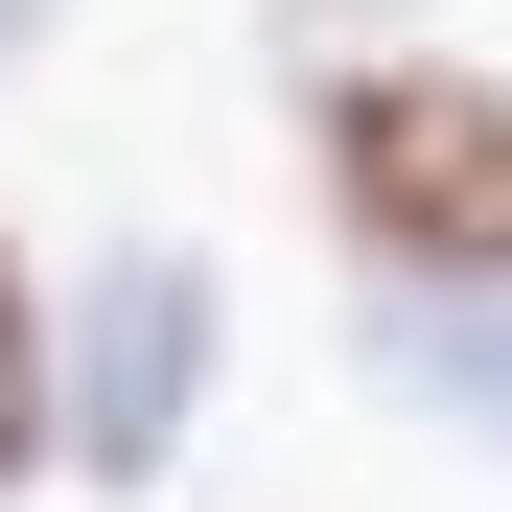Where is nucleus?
<instances>
[{
  "mask_svg": "<svg viewBox=\"0 0 512 512\" xmlns=\"http://www.w3.org/2000/svg\"><path fill=\"white\" fill-rule=\"evenodd\" d=\"M303 210L373 303H512V70L466 47H303Z\"/></svg>",
  "mask_w": 512,
  "mask_h": 512,
  "instance_id": "obj_1",
  "label": "nucleus"
},
{
  "mask_svg": "<svg viewBox=\"0 0 512 512\" xmlns=\"http://www.w3.org/2000/svg\"><path fill=\"white\" fill-rule=\"evenodd\" d=\"M210 373H233V303L187 233H94L47 280V466L70 489H163L210 443Z\"/></svg>",
  "mask_w": 512,
  "mask_h": 512,
  "instance_id": "obj_2",
  "label": "nucleus"
},
{
  "mask_svg": "<svg viewBox=\"0 0 512 512\" xmlns=\"http://www.w3.org/2000/svg\"><path fill=\"white\" fill-rule=\"evenodd\" d=\"M47 466V280H24V233H0V489Z\"/></svg>",
  "mask_w": 512,
  "mask_h": 512,
  "instance_id": "obj_3",
  "label": "nucleus"
},
{
  "mask_svg": "<svg viewBox=\"0 0 512 512\" xmlns=\"http://www.w3.org/2000/svg\"><path fill=\"white\" fill-rule=\"evenodd\" d=\"M373 24H419V0H280V47H373Z\"/></svg>",
  "mask_w": 512,
  "mask_h": 512,
  "instance_id": "obj_4",
  "label": "nucleus"
},
{
  "mask_svg": "<svg viewBox=\"0 0 512 512\" xmlns=\"http://www.w3.org/2000/svg\"><path fill=\"white\" fill-rule=\"evenodd\" d=\"M47 47H70V0H0V94H24V70H47Z\"/></svg>",
  "mask_w": 512,
  "mask_h": 512,
  "instance_id": "obj_5",
  "label": "nucleus"
}]
</instances>
